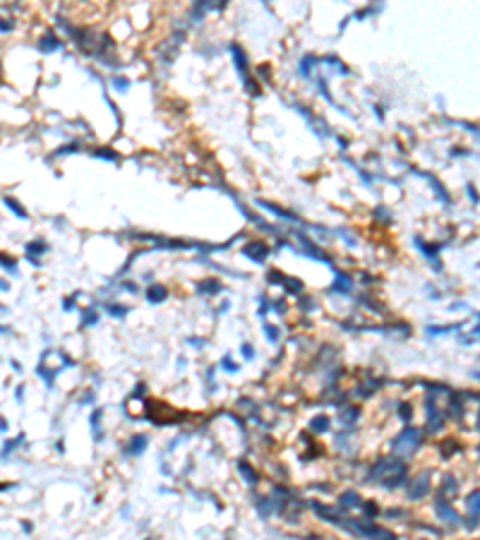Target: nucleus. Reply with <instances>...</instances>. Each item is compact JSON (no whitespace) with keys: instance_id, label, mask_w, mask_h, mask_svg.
Listing matches in <instances>:
<instances>
[{"instance_id":"obj_1","label":"nucleus","mask_w":480,"mask_h":540,"mask_svg":"<svg viewBox=\"0 0 480 540\" xmlns=\"http://www.w3.org/2000/svg\"><path fill=\"white\" fill-rule=\"evenodd\" d=\"M406 478V466L401 461H380L375 463L368 473V480H375V483H382L386 487H396L403 483Z\"/></svg>"},{"instance_id":"obj_2","label":"nucleus","mask_w":480,"mask_h":540,"mask_svg":"<svg viewBox=\"0 0 480 540\" xmlns=\"http://www.w3.org/2000/svg\"><path fill=\"white\" fill-rule=\"evenodd\" d=\"M418 444H420V430L408 425L406 430L398 432V437L391 442V449L396 454H401V456H411L413 451L418 449Z\"/></svg>"},{"instance_id":"obj_3","label":"nucleus","mask_w":480,"mask_h":540,"mask_svg":"<svg viewBox=\"0 0 480 540\" xmlns=\"http://www.w3.org/2000/svg\"><path fill=\"white\" fill-rule=\"evenodd\" d=\"M435 512H437V516L442 519V521H444V524H452V526H456V524L461 521V519H459V514L454 512V509H452V507H449V504H447L444 500H437V502H435Z\"/></svg>"},{"instance_id":"obj_4","label":"nucleus","mask_w":480,"mask_h":540,"mask_svg":"<svg viewBox=\"0 0 480 540\" xmlns=\"http://www.w3.org/2000/svg\"><path fill=\"white\" fill-rule=\"evenodd\" d=\"M427 480H430V473H427V471L420 473V475L415 478V485H411V490H408V497H411V500H420V497L425 495L427 487H430V483H427Z\"/></svg>"},{"instance_id":"obj_5","label":"nucleus","mask_w":480,"mask_h":540,"mask_svg":"<svg viewBox=\"0 0 480 540\" xmlns=\"http://www.w3.org/2000/svg\"><path fill=\"white\" fill-rule=\"evenodd\" d=\"M250 259H255V262H264V257L269 255L267 252V245H262V243H250V245H245V250H243Z\"/></svg>"},{"instance_id":"obj_6","label":"nucleus","mask_w":480,"mask_h":540,"mask_svg":"<svg viewBox=\"0 0 480 540\" xmlns=\"http://www.w3.org/2000/svg\"><path fill=\"white\" fill-rule=\"evenodd\" d=\"M144 449H147V437H144V434H135V437L130 439V444L125 446V451H127V454H132V456L142 454Z\"/></svg>"},{"instance_id":"obj_7","label":"nucleus","mask_w":480,"mask_h":540,"mask_svg":"<svg viewBox=\"0 0 480 540\" xmlns=\"http://www.w3.org/2000/svg\"><path fill=\"white\" fill-rule=\"evenodd\" d=\"M341 507H346V509H356V507H363V502H360V497H358L353 490H346L341 495Z\"/></svg>"},{"instance_id":"obj_8","label":"nucleus","mask_w":480,"mask_h":540,"mask_svg":"<svg viewBox=\"0 0 480 540\" xmlns=\"http://www.w3.org/2000/svg\"><path fill=\"white\" fill-rule=\"evenodd\" d=\"M238 473H240V475L247 480V485H257V480H260V478H257V473L252 471L245 461H240V463H238Z\"/></svg>"},{"instance_id":"obj_9","label":"nucleus","mask_w":480,"mask_h":540,"mask_svg":"<svg viewBox=\"0 0 480 540\" xmlns=\"http://www.w3.org/2000/svg\"><path fill=\"white\" fill-rule=\"evenodd\" d=\"M358 413H360V411H358L356 406H348L346 411H341V425L343 428H351V423L358 418Z\"/></svg>"},{"instance_id":"obj_10","label":"nucleus","mask_w":480,"mask_h":540,"mask_svg":"<svg viewBox=\"0 0 480 540\" xmlns=\"http://www.w3.org/2000/svg\"><path fill=\"white\" fill-rule=\"evenodd\" d=\"M466 504H468V512L478 516V514H480V490H473V492L468 495Z\"/></svg>"},{"instance_id":"obj_11","label":"nucleus","mask_w":480,"mask_h":540,"mask_svg":"<svg viewBox=\"0 0 480 540\" xmlns=\"http://www.w3.org/2000/svg\"><path fill=\"white\" fill-rule=\"evenodd\" d=\"M336 279H339V284L334 281V291H339V293H348V291H351V279L343 276L341 271H336Z\"/></svg>"},{"instance_id":"obj_12","label":"nucleus","mask_w":480,"mask_h":540,"mask_svg":"<svg viewBox=\"0 0 480 540\" xmlns=\"http://www.w3.org/2000/svg\"><path fill=\"white\" fill-rule=\"evenodd\" d=\"M164 298H166V291L161 286H151L149 291H147V300H149V303H161Z\"/></svg>"},{"instance_id":"obj_13","label":"nucleus","mask_w":480,"mask_h":540,"mask_svg":"<svg viewBox=\"0 0 480 540\" xmlns=\"http://www.w3.org/2000/svg\"><path fill=\"white\" fill-rule=\"evenodd\" d=\"M310 428L315 432H327L329 430V418H327V416H317V418H312Z\"/></svg>"},{"instance_id":"obj_14","label":"nucleus","mask_w":480,"mask_h":540,"mask_svg":"<svg viewBox=\"0 0 480 540\" xmlns=\"http://www.w3.org/2000/svg\"><path fill=\"white\" fill-rule=\"evenodd\" d=\"M199 291H204V293H216V291H221V284L216 279H206V281L199 284Z\"/></svg>"},{"instance_id":"obj_15","label":"nucleus","mask_w":480,"mask_h":540,"mask_svg":"<svg viewBox=\"0 0 480 540\" xmlns=\"http://www.w3.org/2000/svg\"><path fill=\"white\" fill-rule=\"evenodd\" d=\"M46 43H41V48L43 51H48V53H51V51H55V48H58V46H60V41L55 39V36H46Z\"/></svg>"},{"instance_id":"obj_16","label":"nucleus","mask_w":480,"mask_h":540,"mask_svg":"<svg viewBox=\"0 0 480 540\" xmlns=\"http://www.w3.org/2000/svg\"><path fill=\"white\" fill-rule=\"evenodd\" d=\"M106 310H108L113 317H125V315H127V308H123V305H108Z\"/></svg>"},{"instance_id":"obj_17","label":"nucleus","mask_w":480,"mask_h":540,"mask_svg":"<svg viewBox=\"0 0 480 540\" xmlns=\"http://www.w3.org/2000/svg\"><path fill=\"white\" fill-rule=\"evenodd\" d=\"M264 334H267V338H269L272 343H276V341H279V334H276V326H272V324H264Z\"/></svg>"},{"instance_id":"obj_18","label":"nucleus","mask_w":480,"mask_h":540,"mask_svg":"<svg viewBox=\"0 0 480 540\" xmlns=\"http://www.w3.org/2000/svg\"><path fill=\"white\" fill-rule=\"evenodd\" d=\"M98 418H101V411H94V413H92V430H94L96 439H98Z\"/></svg>"},{"instance_id":"obj_19","label":"nucleus","mask_w":480,"mask_h":540,"mask_svg":"<svg viewBox=\"0 0 480 540\" xmlns=\"http://www.w3.org/2000/svg\"><path fill=\"white\" fill-rule=\"evenodd\" d=\"M5 204H7V207H12L14 212H17V216H19V218H24V216H27V214H24V209H22V207H19V204L14 202V200H10V197H7V200H5Z\"/></svg>"},{"instance_id":"obj_20","label":"nucleus","mask_w":480,"mask_h":540,"mask_svg":"<svg viewBox=\"0 0 480 540\" xmlns=\"http://www.w3.org/2000/svg\"><path fill=\"white\" fill-rule=\"evenodd\" d=\"M442 492H447V495H449V492H456V483H454V478H447V480H444V485H442Z\"/></svg>"},{"instance_id":"obj_21","label":"nucleus","mask_w":480,"mask_h":540,"mask_svg":"<svg viewBox=\"0 0 480 540\" xmlns=\"http://www.w3.org/2000/svg\"><path fill=\"white\" fill-rule=\"evenodd\" d=\"M115 87H118V89H127V82H123L118 77V80H115Z\"/></svg>"},{"instance_id":"obj_22","label":"nucleus","mask_w":480,"mask_h":540,"mask_svg":"<svg viewBox=\"0 0 480 540\" xmlns=\"http://www.w3.org/2000/svg\"><path fill=\"white\" fill-rule=\"evenodd\" d=\"M243 353H245V358H252V351H250V346H243Z\"/></svg>"},{"instance_id":"obj_23","label":"nucleus","mask_w":480,"mask_h":540,"mask_svg":"<svg viewBox=\"0 0 480 540\" xmlns=\"http://www.w3.org/2000/svg\"><path fill=\"white\" fill-rule=\"evenodd\" d=\"M476 377H478V379H480V375H476Z\"/></svg>"}]
</instances>
